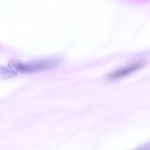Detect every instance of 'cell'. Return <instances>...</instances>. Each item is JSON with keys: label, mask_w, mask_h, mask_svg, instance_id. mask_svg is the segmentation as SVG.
<instances>
[{"label": "cell", "mask_w": 150, "mask_h": 150, "mask_svg": "<svg viewBox=\"0 0 150 150\" xmlns=\"http://www.w3.org/2000/svg\"><path fill=\"white\" fill-rule=\"evenodd\" d=\"M134 150H150V142L146 143V144H144V145H142V146L135 149Z\"/></svg>", "instance_id": "cell-3"}, {"label": "cell", "mask_w": 150, "mask_h": 150, "mask_svg": "<svg viewBox=\"0 0 150 150\" xmlns=\"http://www.w3.org/2000/svg\"><path fill=\"white\" fill-rule=\"evenodd\" d=\"M58 65L59 61L56 59H43L32 62L11 61L8 64V66L16 73L18 72L23 74H32L50 70Z\"/></svg>", "instance_id": "cell-1"}, {"label": "cell", "mask_w": 150, "mask_h": 150, "mask_svg": "<svg viewBox=\"0 0 150 150\" xmlns=\"http://www.w3.org/2000/svg\"><path fill=\"white\" fill-rule=\"evenodd\" d=\"M145 65L144 62H133L131 64L126 65L124 67H121L120 69H117L113 71H112L111 73H109L106 76V79L110 82L112 81H117V80H120L122 78H125L128 76H131L132 74L135 73L136 71L140 70L141 69H142Z\"/></svg>", "instance_id": "cell-2"}]
</instances>
